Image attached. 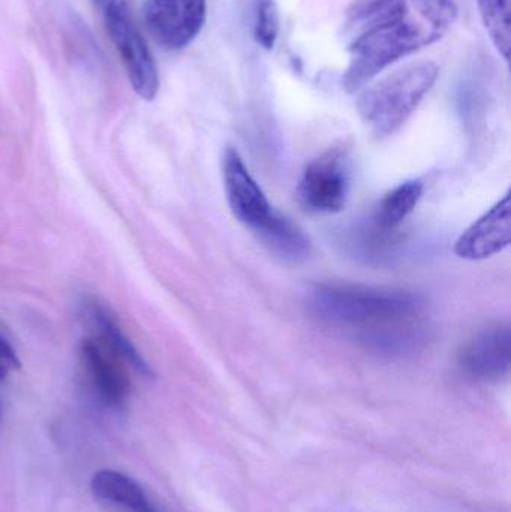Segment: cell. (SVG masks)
Returning <instances> with one entry per match:
<instances>
[{
    "label": "cell",
    "instance_id": "cell-1",
    "mask_svg": "<svg viewBox=\"0 0 511 512\" xmlns=\"http://www.w3.org/2000/svg\"><path fill=\"white\" fill-rule=\"evenodd\" d=\"M308 306L320 321L357 331L375 351L404 352L422 339V300L404 289L327 283L312 289Z\"/></svg>",
    "mask_w": 511,
    "mask_h": 512
},
{
    "label": "cell",
    "instance_id": "cell-2",
    "mask_svg": "<svg viewBox=\"0 0 511 512\" xmlns=\"http://www.w3.org/2000/svg\"><path fill=\"white\" fill-rule=\"evenodd\" d=\"M438 77L437 63H410L368 87L357 99V111L378 137H389L410 119Z\"/></svg>",
    "mask_w": 511,
    "mask_h": 512
},
{
    "label": "cell",
    "instance_id": "cell-3",
    "mask_svg": "<svg viewBox=\"0 0 511 512\" xmlns=\"http://www.w3.org/2000/svg\"><path fill=\"white\" fill-rule=\"evenodd\" d=\"M104 20L105 29L119 51L132 89L144 101L158 95L159 75L152 53L135 24L131 0H92Z\"/></svg>",
    "mask_w": 511,
    "mask_h": 512
},
{
    "label": "cell",
    "instance_id": "cell-4",
    "mask_svg": "<svg viewBox=\"0 0 511 512\" xmlns=\"http://www.w3.org/2000/svg\"><path fill=\"white\" fill-rule=\"evenodd\" d=\"M350 192V158L344 147H335L306 167L297 189L299 201L309 212L338 213Z\"/></svg>",
    "mask_w": 511,
    "mask_h": 512
},
{
    "label": "cell",
    "instance_id": "cell-5",
    "mask_svg": "<svg viewBox=\"0 0 511 512\" xmlns=\"http://www.w3.org/2000/svg\"><path fill=\"white\" fill-rule=\"evenodd\" d=\"M144 23L152 38L167 50L188 47L206 23V0H147Z\"/></svg>",
    "mask_w": 511,
    "mask_h": 512
},
{
    "label": "cell",
    "instance_id": "cell-6",
    "mask_svg": "<svg viewBox=\"0 0 511 512\" xmlns=\"http://www.w3.org/2000/svg\"><path fill=\"white\" fill-rule=\"evenodd\" d=\"M225 192L234 218L251 230L258 231L273 215V207L261 191L260 185L249 174L242 156L233 147H227L222 158Z\"/></svg>",
    "mask_w": 511,
    "mask_h": 512
},
{
    "label": "cell",
    "instance_id": "cell-7",
    "mask_svg": "<svg viewBox=\"0 0 511 512\" xmlns=\"http://www.w3.org/2000/svg\"><path fill=\"white\" fill-rule=\"evenodd\" d=\"M510 355V327L495 324L483 328L462 346L458 363L465 375L477 381H500L509 375Z\"/></svg>",
    "mask_w": 511,
    "mask_h": 512
},
{
    "label": "cell",
    "instance_id": "cell-8",
    "mask_svg": "<svg viewBox=\"0 0 511 512\" xmlns=\"http://www.w3.org/2000/svg\"><path fill=\"white\" fill-rule=\"evenodd\" d=\"M80 363L93 393L110 408H120L131 391L129 367L95 337L80 345Z\"/></svg>",
    "mask_w": 511,
    "mask_h": 512
},
{
    "label": "cell",
    "instance_id": "cell-9",
    "mask_svg": "<svg viewBox=\"0 0 511 512\" xmlns=\"http://www.w3.org/2000/svg\"><path fill=\"white\" fill-rule=\"evenodd\" d=\"M511 239L510 192L498 201L486 215L474 222L456 242L459 258L480 261L509 248Z\"/></svg>",
    "mask_w": 511,
    "mask_h": 512
},
{
    "label": "cell",
    "instance_id": "cell-10",
    "mask_svg": "<svg viewBox=\"0 0 511 512\" xmlns=\"http://www.w3.org/2000/svg\"><path fill=\"white\" fill-rule=\"evenodd\" d=\"M84 313L95 331L92 337H95L105 348L117 355L129 369L135 370L143 376L153 375L149 364L141 357L140 352L135 348L131 339L126 336L116 316L107 306L99 301L90 300L84 304Z\"/></svg>",
    "mask_w": 511,
    "mask_h": 512
},
{
    "label": "cell",
    "instance_id": "cell-11",
    "mask_svg": "<svg viewBox=\"0 0 511 512\" xmlns=\"http://www.w3.org/2000/svg\"><path fill=\"white\" fill-rule=\"evenodd\" d=\"M93 495L131 512H159L137 481L116 471H99L90 483Z\"/></svg>",
    "mask_w": 511,
    "mask_h": 512
},
{
    "label": "cell",
    "instance_id": "cell-12",
    "mask_svg": "<svg viewBox=\"0 0 511 512\" xmlns=\"http://www.w3.org/2000/svg\"><path fill=\"white\" fill-rule=\"evenodd\" d=\"M255 233L273 255L284 261L300 262L308 258L311 252L308 237L290 219L279 213L273 212L269 221Z\"/></svg>",
    "mask_w": 511,
    "mask_h": 512
},
{
    "label": "cell",
    "instance_id": "cell-13",
    "mask_svg": "<svg viewBox=\"0 0 511 512\" xmlns=\"http://www.w3.org/2000/svg\"><path fill=\"white\" fill-rule=\"evenodd\" d=\"M422 194L423 185L419 180L402 183L390 191L375 209L372 228L384 234L393 233L416 209Z\"/></svg>",
    "mask_w": 511,
    "mask_h": 512
},
{
    "label": "cell",
    "instance_id": "cell-14",
    "mask_svg": "<svg viewBox=\"0 0 511 512\" xmlns=\"http://www.w3.org/2000/svg\"><path fill=\"white\" fill-rule=\"evenodd\" d=\"M480 18L495 50L506 62L511 48V0H477Z\"/></svg>",
    "mask_w": 511,
    "mask_h": 512
},
{
    "label": "cell",
    "instance_id": "cell-15",
    "mask_svg": "<svg viewBox=\"0 0 511 512\" xmlns=\"http://www.w3.org/2000/svg\"><path fill=\"white\" fill-rule=\"evenodd\" d=\"M281 18L275 0H258L255 9L254 38L260 47L270 51L278 41Z\"/></svg>",
    "mask_w": 511,
    "mask_h": 512
},
{
    "label": "cell",
    "instance_id": "cell-16",
    "mask_svg": "<svg viewBox=\"0 0 511 512\" xmlns=\"http://www.w3.org/2000/svg\"><path fill=\"white\" fill-rule=\"evenodd\" d=\"M20 367V360L15 354L14 348L9 345L8 340L0 334V382L8 378L12 370H17Z\"/></svg>",
    "mask_w": 511,
    "mask_h": 512
},
{
    "label": "cell",
    "instance_id": "cell-17",
    "mask_svg": "<svg viewBox=\"0 0 511 512\" xmlns=\"http://www.w3.org/2000/svg\"><path fill=\"white\" fill-rule=\"evenodd\" d=\"M0 417H2V408H0Z\"/></svg>",
    "mask_w": 511,
    "mask_h": 512
}]
</instances>
